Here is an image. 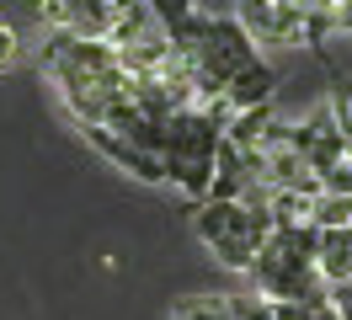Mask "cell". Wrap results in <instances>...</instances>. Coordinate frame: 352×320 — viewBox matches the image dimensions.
I'll return each mask as SVG.
<instances>
[{"instance_id": "cell-1", "label": "cell", "mask_w": 352, "mask_h": 320, "mask_svg": "<svg viewBox=\"0 0 352 320\" xmlns=\"http://www.w3.org/2000/svg\"><path fill=\"white\" fill-rule=\"evenodd\" d=\"M155 17L182 59L198 107H219L230 118L256 112L272 102L278 70L262 59V48L241 32L235 11H198V6H155Z\"/></svg>"}, {"instance_id": "cell-2", "label": "cell", "mask_w": 352, "mask_h": 320, "mask_svg": "<svg viewBox=\"0 0 352 320\" xmlns=\"http://www.w3.org/2000/svg\"><path fill=\"white\" fill-rule=\"evenodd\" d=\"M272 213H267V198L251 192V198H203L192 209V235L203 240V251L214 256L230 273H251L262 246L272 240Z\"/></svg>"}, {"instance_id": "cell-3", "label": "cell", "mask_w": 352, "mask_h": 320, "mask_svg": "<svg viewBox=\"0 0 352 320\" xmlns=\"http://www.w3.org/2000/svg\"><path fill=\"white\" fill-rule=\"evenodd\" d=\"M256 299H283V304H331V288L320 277L315 256V224H278L251 267Z\"/></svg>"}, {"instance_id": "cell-4", "label": "cell", "mask_w": 352, "mask_h": 320, "mask_svg": "<svg viewBox=\"0 0 352 320\" xmlns=\"http://www.w3.org/2000/svg\"><path fill=\"white\" fill-rule=\"evenodd\" d=\"M230 112L219 107H187L176 118L171 139H166V182H171L192 209L214 192V171H219V149L230 134Z\"/></svg>"}, {"instance_id": "cell-5", "label": "cell", "mask_w": 352, "mask_h": 320, "mask_svg": "<svg viewBox=\"0 0 352 320\" xmlns=\"http://www.w3.org/2000/svg\"><path fill=\"white\" fill-rule=\"evenodd\" d=\"M241 32L256 48L278 43V48H326L336 32V6H283V0H262V6H241L235 11Z\"/></svg>"}, {"instance_id": "cell-6", "label": "cell", "mask_w": 352, "mask_h": 320, "mask_svg": "<svg viewBox=\"0 0 352 320\" xmlns=\"http://www.w3.org/2000/svg\"><path fill=\"white\" fill-rule=\"evenodd\" d=\"M38 21L59 38H80V43H112L118 21H123V6H107V0H48L38 6Z\"/></svg>"}, {"instance_id": "cell-7", "label": "cell", "mask_w": 352, "mask_h": 320, "mask_svg": "<svg viewBox=\"0 0 352 320\" xmlns=\"http://www.w3.org/2000/svg\"><path fill=\"white\" fill-rule=\"evenodd\" d=\"M294 134V149L305 155V166L320 176V187H326V176L347 166V149H342V134H336V118H331V107H315L305 123H288Z\"/></svg>"}, {"instance_id": "cell-8", "label": "cell", "mask_w": 352, "mask_h": 320, "mask_svg": "<svg viewBox=\"0 0 352 320\" xmlns=\"http://www.w3.org/2000/svg\"><path fill=\"white\" fill-rule=\"evenodd\" d=\"M315 256H320L326 288H347L352 283V224H315Z\"/></svg>"}, {"instance_id": "cell-9", "label": "cell", "mask_w": 352, "mask_h": 320, "mask_svg": "<svg viewBox=\"0 0 352 320\" xmlns=\"http://www.w3.org/2000/svg\"><path fill=\"white\" fill-rule=\"evenodd\" d=\"M235 315L241 320H342L331 304H283V299H256V294L235 299Z\"/></svg>"}, {"instance_id": "cell-10", "label": "cell", "mask_w": 352, "mask_h": 320, "mask_svg": "<svg viewBox=\"0 0 352 320\" xmlns=\"http://www.w3.org/2000/svg\"><path fill=\"white\" fill-rule=\"evenodd\" d=\"M320 64H326V75H331V102L326 107H331V118H336L342 149H347V160H352V75L331 59V48H320Z\"/></svg>"}, {"instance_id": "cell-11", "label": "cell", "mask_w": 352, "mask_h": 320, "mask_svg": "<svg viewBox=\"0 0 352 320\" xmlns=\"http://www.w3.org/2000/svg\"><path fill=\"white\" fill-rule=\"evenodd\" d=\"M166 320H241V315H235V299H224V294H192V299H176V310Z\"/></svg>"}, {"instance_id": "cell-12", "label": "cell", "mask_w": 352, "mask_h": 320, "mask_svg": "<svg viewBox=\"0 0 352 320\" xmlns=\"http://www.w3.org/2000/svg\"><path fill=\"white\" fill-rule=\"evenodd\" d=\"M16 59H22V43H16V32L0 21V70H11Z\"/></svg>"}, {"instance_id": "cell-13", "label": "cell", "mask_w": 352, "mask_h": 320, "mask_svg": "<svg viewBox=\"0 0 352 320\" xmlns=\"http://www.w3.org/2000/svg\"><path fill=\"white\" fill-rule=\"evenodd\" d=\"M336 32H352V6H336Z\"/></svg>"}]
</instances>
